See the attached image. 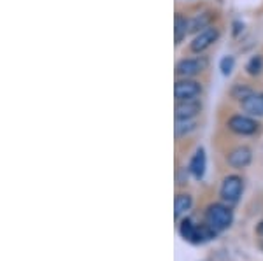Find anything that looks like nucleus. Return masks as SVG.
I'll return each mask as SVG.
<instances>
[{"label": "nucleus", "mask_w": 263, "mask_h": 261, "mask_svg": "<svg viewBox=\"0 0 263 261\" xmlns=\"http://www.w3.org/2000/svg\"><path fill=\"white\" fill-rule=\"evenodd\" d=\"M233 221L232 210L223 204H213L205 210V225L214 231H223L230 228Z\"/></svg>", "instance_id": "1"}, {"label": "nucleus", "mask_w": 263, "mask_h": 261, "mask_svg": "<svg viewBox=\"0 0 263 261\" xmlns=\"http://www.w3.org/2000/svg\"><path fill=\"white\" fill-rule=\"evenodd\" d=\"M209 65V60L202 54L193 58H182L176 63V75L177 77H195V75L202 74Z\"/></svg>", "instance_id": "2"}, {"label": "nucleus", "mask_w": 263, "mask_h": 261, "mask_svg": "<svg viewBox=\"0 0 263 261\" xmlns=\"http://www.w3.org/2000/svg\"><path fill=\"white\" fill-rule=\"evenodd\" d=\"M219 35H221V30H219L218 27H213V25H211V27H207L205 30L198 32L197 35L193 37V41L190 42V51L195 54L205 53L211 46L218 42Z\"/></svg>", "instance_id": "3"}, {"label": "nucleus", "mask_w": 263, "mask_h": 261, "mask_svg": "<svg viewBox=\"0 0 263 261\" xmlns=\"http://www.w3.org/2000/svg\"><path fill=\"white\" fill-rule=\"evenodd\" d=\"M202 84L195 81L193 77H179L174 84V96H176V102L179 100H193L200 98L202 95Z\"/></svg>", "instance_id": "4"}, {"label": "nucleus", "mask_w": 263, "mask_h": 261, "mask_svg": "<svg viewBox=\"0 0 263 261\" xmlns=\"http://www.w3.org/2000/svg\"><path fill=\"white\" fill-rule=\"evenodd\" d=\"M227 125L237 135H254L258 132V126H260L256 119L249 114H233L227 121Z\"/></svg>", "instance_id": "5"}, {"label": "nucleus", "mask_w": 263, "mask_h": 261, "mask_svg": "<svg viewBox=\"0 0 263 261\" xmlns=\"http://www.w3.org/2000/svg\"><path fill=\"white\" fill-rule=\"evenodd\" d=\"M200 111H202L200 98L179 100V102H176V107H174V116H176V119H195Z\"/></svg>", "instance_id": "6"}, {"label": "nucleus", "mask_w": 263, "mask_h": 261, "mask_svg": "<svg viewBox=\"0 0 263 261\" xmlns=\"http://www.w3.org/2000/svg\"><path fill=\"white\" fill-rule=\"evenodd\" d=\"M242 189H244V180L240 179L239 175H228V177H224L223 186H221L223 200H227V202H230V204H233V202L239 200Z\"/></svg>", "instance_id": "7"}, {"label": "nucleus", "mask_w": 263, "mask_h": 261, "mask_svg": "<svg viewBox=\"0 0 263 261\" xmlns=\"http://www.w3.org/2000/svg\"><path fill=\"white\" fill-rule=\"evenodd\" d=\"M240 107L246 114L253 116V117H261L263 116V93H251L248 98H244L240 102Z\"/></svg>", "instance_id": "8"}, {"label": "nucleus", "mask_w": 263, "mask_h": 261, "mask_svg": "<svg viewBox=\"0 0 263 261\" xmlns=\"http://www.w3.org/2000/svg\"><path fill=\"white\" fill-rule=\"evenodd\" d=\"M251 149L248 146H239L228 154V165L233 168H244L251 163Z\"/></svg>", "instance_id": "9"}, {"label": "nucleus", "mask_w": 263, "mask_h": 261, "mask_svg": "<svg viewBox=\"0 0 263 261\" xmlns=\"http://www.w3.org/2000/svg\"><path fill=\"white\" fill-rule=\"evenodd\" d=\"M205 168H207V158H205V151L202 147H198L195 151V154L190 159V165H188V170L190 174L193 175L195 179L200 180L203 175H205Z\"/></svg>", "instance_id": "10"}, {"label": "nucleus", "mask_w": 263, "mask_h": 261, "mask_svg": "<svg viewBox=\"0 0 263 261\" xmlns=\"http://www.w3.org/2000/svg\"><path fill=\"white\" fill-rule=\"evenodd\" d=\"M190 33V19L184 14L177 12L174 18V37H176V46H179L182 41L186 39V35Z\"/></svg>", "instance_id": "11"}, {"label": "nucleus", "mask_w": 263, "mask_h": 261, "mask_svg": "<svg viewBox=\"0 0 263 261\" xmlns=\"http://www.w3.org/2000/svg\"><path fill=\"white\" fill-rule=\"evenodd\" d=\"M214 18V12H211V11H205V12H202V14H197L195 18L190 19V33L192 32H202V30H205L207 27H211V21H213Z\"/></svg>", "instance_id": "12"}, {"label": "nucleus", "mask_w": 263, "mask_h": 261, "mask_svg": "<svg viewBox=\"0 0 263 261\" xmlns=\"http://www.w3.org/2000/svg\"><path fill=\"white\" fill-rule=\"evenodd\" d=\"M197 128V121L195 119H176V126H174V133L177 138L188 135Z\"/></svg>", "instance_id": "13"}, {"label": "nucleus", "mask_w": 263, "mask_h": 261, "mask_svg": "<svg viewBox=\"0 0 263 261\" xmlns=\"http://www.w3.org/2000/svg\"><path fill=\"white\" fill-rule=\"evenodd\" d=\"M192 196L190 195H184V193H181V195L176 196V202H174V210H176V217H181L182 214H186L190 209H192Z\"/></svg>", "instance_id": "14"}, {"label": "nucleus", "mask_w": 263, "mask_h": 261, "mask_svg": "<svg viewBox=\"0 0 263 261\" xmlns=\"http://www.w3.org/2000/svg\"><path fill=\"white\" fill-rule=\"evenodd\" d=\"M261 72H263V56L261 54H256L246 65V74L251 75V77H258Z\"/></svg>", "instance_id": "15"}, {"label": "nucleus", "mask_w": 263, "mask_h": 261, "mask_svg": "<svg viewBox=\"0 0 263 261\" xmlns=\"http://www.w3.org/2000/svg\"><path fill=\"white\" fill-rule=\"evenodd\" d=\"M251 93H254L253 88L246 86V84H235V86L232 88V91H230L232 98L233 100H239V102H242L244 98H248V96L251 95Z\"/></svg>", "instance_id": "16"}, {"label": "nucleus", "mask_w": 263, "mask_h": 261, "mask_svg": "<svg viewBox=\"0 0 263 261\" xmlns=\"http://www.w3.org/2000/svg\"><path fill=\"white\" fill-rule=\"evenodd\" d=\"M233 67H235V58L233 56H224L221 58V62H219V70H221V74L223 75H230L232 74V70H233Z\"/></svg>", "instance_id": "17"}, {"label": "nucleus", "mask_w": 263, "mask_h": 261, "mask_svg": "<svg viewBox=\"0 0 263 261\" xmlns=\"http://www.w3.org/2000/svg\"><path fill=\"white\" fill-rule=\"evenodd\" d=\"M258 233H261V235H263V223H261L260 226H258Z\"/></svg>", "instance_id": "18"}]
</instances>
